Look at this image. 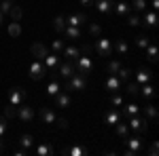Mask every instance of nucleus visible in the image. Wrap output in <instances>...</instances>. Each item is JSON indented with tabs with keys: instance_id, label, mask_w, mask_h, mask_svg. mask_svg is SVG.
Wrapping results in <instances>:
<instances>
[]
</instances>
